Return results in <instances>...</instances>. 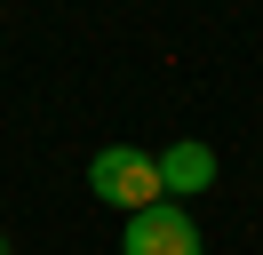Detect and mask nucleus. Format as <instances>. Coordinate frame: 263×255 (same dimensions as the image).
<instances>
[{
    "mask_svg": "<svg viewBox=\"0 0 263 255\" xmlns=\"http://www.w3.org/2000/svg\"><path fill=\"white\" fill-rule=\"evenodd\" d=\"M215 143H199V136H176V143H160V184H167V199H183L192 207L199 191H215Z\"/></svg>",
    "mask_w": 263,
    "mask_h": 255,
    "instance_id": "obj_3",
    "label": "nucleus"
},
{
    "mask_svg": "<svg viewBox=\"0 0 263 255\" xmlns=\"http://www.w3.org/2000/svg\"><path fill=\"white\" fill-rule=\"evenodd\" d=\"M0 255H16V239H8V231H0Z\"/></svg>",
    "mask_w": 263,
    "mask_h": 255,
    "instance_id": "obj_4",
    "label": "nucleus"
},
{
    "mask_svg": "<svg viewBox=\"0 0 263 255\" xmlns=\"http://www.w3.org/2000/svg\"><path fill=\"white\" fill-rule=\"evenodd\" d=\"M120 255H208V231H199V215L183 199H160V207H144V215H128Z\"/></svg>",
    "mask_w": 263,
    "mask_h": 255,
    "instance_id": "obj_2",
    "label": "nucleus"
},
{
    "mask_svg": "<svg viewBox=\"0 0 263 255\" xmlns=\"http://www.w3.org/2000/svg\"><path fill=\"white\" fill-rule=\"evenodd\" d=\"M88 191H96L104 207H120V215L160 207V199H167V184H160V152H144V143H104V152L88 159Z\"/></svg>",
    "mask_w": 263,
    "mask_h": 255,
    "instance_id": "obj_1",
    "label": "nucleus"
}]
</instances>
